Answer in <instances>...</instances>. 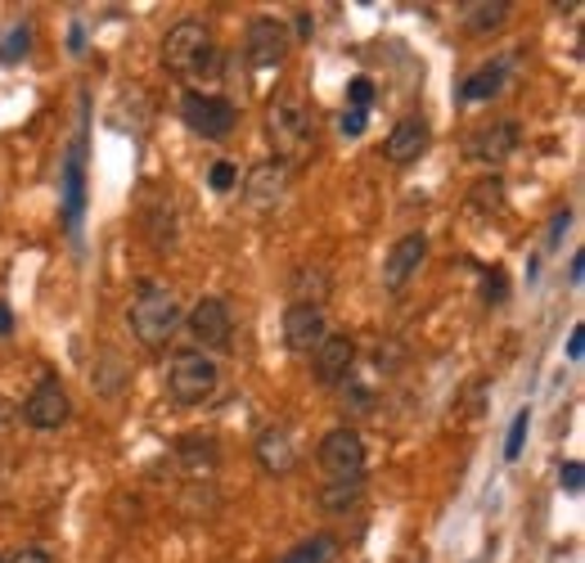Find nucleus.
Masks as SVG:
<instances>
[{
    "mask_svg": "<svg viewBox=\"0 0 585 563\" xmlns=\"http://www.w3.org/2000/svg\"><path fill=\"white\" fill-rule=\"evenodd\" d=\"M176 455L185 460L189 478H208L212 468H217V446H212V438H180V442H176Z\"/></svg>",
    "mask_w": 585,
    "mask_h": 563,
    "instance_id": "nucleus-20",
    "label": "nucleus"
},
{
    "mask_svg": "<svg viewBox=\"0 0 585 563\" xmlns=\"http://www.w3.org/2000/svg\"><path fill=\"white\" fill-rule=\"evenodd\" d=\"M347 100H352V109L365 113V109L374 104V81H369V77H356V81L347 86Z\"/></svg>",
    "mask_w": 585,
    "mask_h": 563,
    "instance_id": "nucleus-29",
    "label": "nucleus"
},
{
    "mask_svg": "<svg viewBox=\"0 0 585 563\" xmlns=\"http://www.w3.org/2000/svg\"><path fill=\"white\" fill-rule=\"evenodd\" d=\"M365 126H369V113H361V109L343 113V135H365Z\"/></svg>",
    "mask_w": 585,
    "mask_h": 563,
    "instance_id": "nucleus-31",
    "label": "nucleus"
},
{
    "mask_svg": "<svg viewBox=\"0 0 585 563\" xmlns=\"http://www.w3.org/2000/svg\"><path fill=\"white\" fill-rule=\"evenodd\" d=\"M581 478H585V464H581V460H567V464L559 468V487H563L567 496H581Z\"/></svg>",
    "mask_w": 585,
    "mask_h": 563,
    "instance_id": "nucleus-28",
    "label": "nucleus"
},
{
    "mask_svg": "<svg viewBox=\"0 0 585 563\" xmlns=\"http://www.w3.org/2000/svg\"><path fill=\"white\" fill-rule=\"evenodd\" d=\"M126 320H131L135 343L150 347V352H158V347H167V343L176 339V330H180L185 316H180V298H176L172 285H163V279H140Z\"/></svg>",
    "mask_w": 585,
    "mask_h": 563,
    "instance_id": "nucleus-1",
    "label": "nucleus"
},
{
    "mask_svg": "<svg viewBox=\"0 0 585 563\" xmlns=\"http://www.w3.org/2000/svg\"><path fill=\"white\" fill-rule=\"evenodd\" d=\"M288 180H292V172L284 163L262 158L249 176H243V203H249L253 212H275L288 195Z\"/></svg>",
    "mask_w": 585,
    "mask_h": 563,
    "instance_id": "nucleus-12",
    "label": "nucleus"
},
{
    "mask_svg": "<svg viewBox=\"0 0 585 563\" xmlns=\"http://www.w3.org/2000/svg\"><path fill=\"white\" fill-rule=\"evenodd\" d=\"M32 55V23H19L5 32V41H0V64H19Z\"/></svg>",
    "mask_w": 585,
    "mask_h": 563,
    "instance_id": "nucleus-25",
    "label": "nucleus"
},
{
    "mask_svg": "<svg viewBox=\"0 0 585 563\" xmlns=\"http://www.w3.org/2000/svg\"><path fill=\"white\" fill-rule=\"evenodd\" d=\"M5 563H55V559L45 554L41 545H27V550H19V554H14V559H5Z\"/></svg>",
    "mask_w": 585,
    "mask_h": 563,
    "instance_id": "nucleus-32",
    "label": "nucleus"
},
{
    "mask_svg": "<svg viewBox=\"0 0 585 563\" xmlns=\"http://www.w3.org/2000/svg\"><path fill=\"white\" fill-rule=\"evenodd\" d=\"M428 145H432L428 122H423L419 113H410V118H401V122L393 126V135H387L383 158H387V163H397V167H410V163H419V158L428 154Z\"/></svg>",
    "mask_w": 585,
    "mask_h": 563,
    "instance_id": "nucleus-14",
    "label": "nucleus"
},
{
    "mask_svg": "<svg viewBox=\"0 0 585 563\" xmlns=\"http://www.w3.org/2000/svg\"><path fill=\"white\" fill-rule=\"evenodd\" d=\"M518 140H522V131H518V122L514 118H492V122H482L473 135H468V158L473 163H486V167H500L509 154H518Z\"/></svg>",
    "mask_w": 585,
    "mask_h": 563,
    "instance_id": "nucleus-11",
    "label": "nucleus"
},
{
    "mask_svg": "<svg viewBox=\"0 0 585 563\" xmlns=\"http://www.w3.org/2000/svg\"><path fill=\"white\" fill-rule=\"evenodd\" d=\"M352 365H356V339L352 334H329L311 352V374L324 388H343L352 379Z\"/></svg>",
    "mask_w": 585,
    "mask_h": 563,
    "instance_id": "nucleus-13",
    "label": "nucleus"
},
{
    "mask_svg": "<svg viewBox=\"0 0 585 563\" xmlns=\"http://www.w3.org/2000/svg\"><path fill=\"white\" fill-rule=\"evenodd\" d=\"M253 451H257V464L266 468L271 478H288L292 468H298V446H292V433L284 424H266L257 433Z\"/></svg>",
    "mask_w": 585,
    "mask_h": 563,
    "instance_id": "nucleus-15",
    "label": "nucleus"
},
{
    "mask_svg": "<svg viewBox=\"0 0 585 563\" xmlns=\"http://www.w3.org/2000/svg\"><path fill=\"white\" fill-rule=\"evenodd\" d=\"M527 429H531V410H518V415H514V424H509V433H505V460H509V464L522 455V446H527Z\"/></svg>",
    "mask_w": 585,
    "mask_h": 563,
    "instance_id": "nucleus-26",
    "label": "nucleus"
},
{
    "mask_svg": "<svg viewBox=\"0 0 585 563\" xmlns=\"http://www.w3.org/2000/svg\"><path fill=\"white\" fill-rule=\"evenodd\" d=\"M333 554H338V541L329 532H320V537H311L302 545H292L279 563H333Z\"/></svg>",
    "mask_w": 585,
    "mask_h": 563,
    "instance_id": "nucleus-22",
    "label": "nucleus"
},
{
    "mask_svg": "<svg viewBox=\"0 0 585 563\" xmlns=\"http://www.w3.org/2000/svg\"><path fill=\"white\" fill-rule=\"evenodd\" d=\"M208 185H212V195H230V190H239V167H234L230 158H217L212 172H208Z\"/></svg>",
    "mask_w": 585,
    "mask_h": 563,
    "instance_id": "nucleus-27",
    "label": "nucleus"
},
{
    "mask_svg": "<svg viewBox=\"0 0 585 563\" xmlns=\"http://www.w3.org/2000/svg\"><path fill=\"white\" fill-rule=\"evenodd\" d=\"M567 221H572V212L563 208V212L554 217V225H550V244H559V240H563V234H567Z\"/></svg>",
    "mask_w": 585,
    "mask_h": 563,
    "instance_id": "nucleus-34",
    "label": "nucleus"
},
{
    "mask_svg": "<svg viewBox=\"0 0 585 563\" xmlns=\"http://www.w3.org/2000/svg\"><path fill=\"white\" fill-rule=\"evenodd\" d=\"M212 55H217L212 27L199 23V19H185V23H176L163 36V68L172 77H199V73H208Z\"/></svg>",
    "mask_w": 585,
    "mask_h": 563,
    "instance_id": "nucleus-3",
    "label": "nucleus"
},
{
    "mask_svg": "<svg viewBox=\"0 0 585 563\" xmlns=\"http://www.w3.org/2000/svg\"><path fill=\"white\" fill-rule=\"evenodd\" d=\"M180 118L194 135H203V140H225L239 126V109L225 96H208V90H185Z\"/></svg>",
    "mask_w": 585,
    "mask_h": 563,
    "instance_id": "nucleus-6",
    "label": "nucleus"
},
{
    "mask_svg": "<svg viewBox=\"0 0 585 563\" xmlns=\"http://www.w3.org/2000/svg\"><path fill=\"white\" fill-rule=\"evenodd\" d=\"M81 208H86V172H81V154H73L64 167V217H68V225L81 221Z\"/></svg>",
    "mask_w": 585,
    "mask_h": 563,
    "instance_id": "nucleus-21",
    "label": "nucleus"
},
{
    "mask_svg": "<svg viewBox=\"0 0 585 563\" xmlns=\"http://www.w3.org/2000/svg\"><path fill=\"white\" fill-rule=\"evenodd\" d=\"M185 330L194 334L199 352H225L230 334H234V311L225 298H199L194 311L185 316Z\"/></svg>",
    "mask_w": 585,
    "mask_h": 563,
    "instance_id": "nucleus-7",
    "label": "nucleus"
},
{
    "mask_svg": "<svg viewBox=\"0 0 585 563\" xmlns=\"http://www.w3.org/2000/svg\"><path fill=\"white\" fill-rule=\"evenodd\" d=\"M0 563H5V559H0Z\"/></svg>",
    "mask_w": 585,
    "mask_h": 563,
    "instance_id": "nucleus-37",
    "label": "nucleus"
},
{
    "mask_svg": "<svg viewBox=\"0 0 585 563\" xmlns=\"http://www.w3.org/2000/svg\"><path fill=\"white\" fill-rule=\"evenodd\" d=\"M509 81V68L505 64H482L477 73H468V81L460 86V100L464 104H482V100H496Z\"/></svg>",
    "mask_w": 585,
    "mask_h": 563,
    "instance_id": "nucleus-18",
    "label": "nucleus"
},
{
    "mask_svg": "<svg viewBox=\"0 0 585 563\" xmlns=\"http://www.w3.org/2000/svg\"><path fill=\"white\" fill-rule=\"evenodd\" d=\"M581 356H585V330L576 324V330H572V339H567V361H581Z\"/></svg>",
    "mask_w": 585,
    "mask_h": 563,
    "instance_id": "nucleus-33",
    "label": "nucleus"
},
{
    "mask_svg": "<svg viewBox=\"0 0 585 563\" xmlns=\"http://www.w3.org/2000/svg\"><path fill=\"white\" fill-rule=\"evenodd\" d=\"M329 334H333V330H329L324 307L288 302V311H284V347H288L292 356H307V361H311V352H316Z\"/></svg>",
    "mask_w": 585,
    "mask_h": 563,
    "instance_id": "nucleus-8",
    "label": "nucleus"
},
{
    "mask_svg": "<svg viewBox=\"0 0 585 563\" xmlns=\"http://www.w3.org/2000/svg\"><path fill=\"white\" fill-rule=\"evenodd\" d=\"M292 51V36L279 19H253L249 32H243V59L253 68H279Z\"/></svg>",
    "mask_w": 585,
    "mask_h": 563,
    "instance_id": "nucleus-10",
    "label": "nucleus"
},
{
    "mask_svg": "<svg viewBox=\"0 0 585 563\" xmlns=\"http://www.w3.org/2000/svg\"><path fill=\"white\" fill-rule=\"evenodd\" d=\"M581 275H585V257L576 253V257H572V285H581Z\"/></svg>",
    "mask_w": 585,
    "mask_h": 563,
    "instance_id": "nucleus-36",
    "label": "nucleus"
},
{
    "mask_svg": "<svg viewBox=\"0 0 585 563\" xmlns=\"http://www.w3.org/2000/svg\"><path fill=\"white\" fill-rule=\"evenodd\" d=\"M468 203L477 208V212H486V217H492V212H505V185L492 176V180H477L473 185V190H468Z\"/></svg>",
    "mask_w": 585,
    "mask_h": 563,
    "instance_id": "nucleus-24",
    "label": "nucleus"
},
{
    "mask_svg": "<svg viewBox=\"0 0 585 563\" xmlns=\"http://www.w3.org/2000/svg\"><path fill=\"white\" fill-rule=\"evenodd\" d=\"M316 460H320V474H324V483H361L365 478V442H361V433L356 429H329L324 438H320V451H316Z\"/></svg>",
    "mask_w": 585,
    "mask_h": 563,
    "instance_id": "nucleus-5",
    "label": "nucleus"
},
{
    "mask_svg": "<svg viewBox=\"0 0 585 563\" xmlns=\"http://www.w3.org/2000/svg\"><path fill=\"white\" fill-rule=\"evenodd\" d=\"M509 10H514L509 0H468V5L460 10V19L473 36H486V32H500L509 23Z\"/></svg>",
    "mask_w": 585,
    "mask_h": 563,
    "instance_id": "nucleus-17",
    "label": "nucleus"
},
{
    "mask_svg": "<svg viewBox=\"0 0 585 563\" xmlns=\"http://www.w3.org/2000/svg\"><path fill=\"white\" fill-rule=\"evenodd\" d=\"M10 334H14V311L0 302V339H10Z\"/></svg>",
    "mask_w": 585,
    "mask_h": 563,
    "instance_id": "nucleus-35",
    "label": "nucleus"
},
{
    "mask_svg": "<svg viewBox=\"0 0 585 563\" xmlns=\"http://www.w3.org/2000/svg\"><path fill=\"white\" fill-rule=\"evenodd\" d=\"M266 135L275 145V163H284L288 172L316 158V118L302 100H292V96L275 100L266 109Z\"/></svg>",
    "mask_w": 585,
    "mask_h": 563,
    "instance_id": "nucleus-2",
    "label": "nucleus"
},
{
    "mask_svg": "<svg viewBox=\"0 0 585 563\" xmlns=\"http://www.w3.org/2000/svg\"><path fill=\"white\" fill-rule=\"evenodd\" d=\"M68 415H73V397H68V388L55 379V374H45V379L32 388V397L23 401V419H27L32 429H41V433L64 429Z\"/></svg>",
    "mask_w": 585,
    "mask_h": 563,
    "instance_id": "nucleus-9",
    "label": "nucleus"
},
{
    "mask_svg": "<svg viewBox=\"0 0 585 563\" xmlns=\"http://www.w3.org/2000/svg\"><path fill=\"white\" fill-rule=\"evenodd\" d=\"M361 487H365V478L361 483H324V492H320L324 514H347L361 500Z\"/></svg>",
    "mask_w": 585,
    "mask_h": 563,
    "instance_id": "nucleus-23",
    "label": "nucleus"
},
{
    "mask_svg": "<svg viewBox=\"0 0 585 563\" xmlns=\"http://www.w3.org/2000/svg\"><path fill=\"white\" fill-rule=\"evenodd\" d=\"M288 298L292 302H307V307H324V298H329V271L324 266H298L292 271V279H288Z\"/></svg>",
    "mask_w": 585,
    "mask_h": 563,
    "instance_id": "nucleus-19",
    "label": "nucleus"
},
{
    "mask_svg": "<svg viewBox=\"0 0 585 563\" xmlns=\"http://www.w3.org/2000/svg\"><path fill=\"white\" fill-rule=\"evenodd\" d=\"M217 384H221V369H217V361H212L208 352H199V347L176 352L172 365H167V397H172L176 406H203V401H212Z\"/></svg>",
    "mask_w": 585,
    "mask_h": 563,
    "instance_id": "nucleus-4",
    "label": "nucleus"
},
{
    "mask_svg": "<svg viewBox=\"0 0 585 563\" xmlns=\"http://www.w3.org/2000/svg\"><path fill=\"white\" fill-rule=\"evenodd\" d=\"M423 257H428V240L419 230H410V234H401V240L393 244V253H387V262H383V285L387 289H406V279L423 266Z\"/></svg>",
    "mask_w": 585,
    "mask_h": 563,
    "instance_id": "nucleus-16",
    "label": "nucleus"
},
{
    "mask_svg": "<svg viewBox=\"0 0 585 563\" xmlns=\"http://www.w3.org/2000/svg\"><path fill=\"white\" fill-rule=\"evenodd\" d=\"M482 294H486V307H500V302H505V275H500V271L486 275V289H482Z\"/></svg>",
    "mask_w": 585,
    "mask_h": 563,
    "instance_id": "nucleus-30",
    "label": "nucleus"
}]
</instances>
